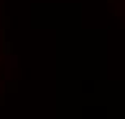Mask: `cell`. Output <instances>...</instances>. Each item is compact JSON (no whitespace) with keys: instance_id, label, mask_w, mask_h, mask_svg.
I'll return each mask as SVG.
<instances>
[{"instance_id":"obj_1","label":"cell","mask_w":125,"mask_h":119,"mask_svg":"<svg viewBox=\"0 0 125 119\" xmlns=\"http://www.w3.org/2000/svg\"><path fill=\"white\" fill-rule=\"evenodd\" d=\"M119 3V8H120V11L124 13V23H125V0H117Z\"/></svg>"},{"instance_id":"obj_2","label":"cell","mask_w":125,"mask_h":119,"mask_svg":"<svg viewBox=\"0 0 125 119\" xmlns=\"http://www.w3.org/2000/svg\"><path fill=\"white\" fill-rule=\"evenodd\" d=\"M0 60H2V45H0Z\"/></svg>"}]
</instances>
